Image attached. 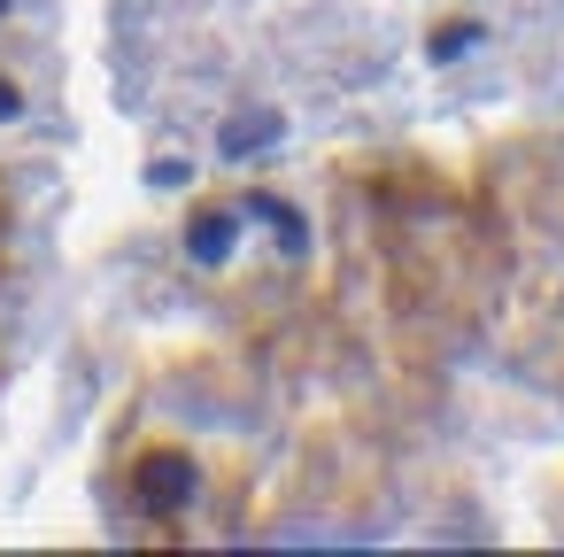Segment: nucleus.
I'll return each instance as SVG.
<instances>
[{"instance_id":"nucleus-1","label":"nucleus","mask_w":564,"mask_h":557,"mask_svg":"<svg viewBox=\"0 0 564 557\" xmlns=\"http://www.w3.org/2000/svg\"><path fill=\"white\" fill-rule=\"evenodd\" d=\"M132 503L148 518H186V503H194V457L186 449H148L132 464Z\"/></svg>"}]
</instances>
